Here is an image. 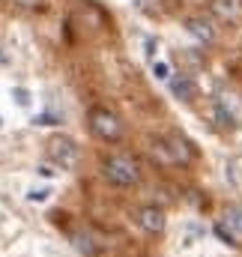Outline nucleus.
Listing matches in <instances>:
<instances>
[{
    "label": "nucleus",
    "instance_id": "1",
    "mask_svg": "<svg viewBox=\"0 0 242 257\" xmlns=\"http://www.w3.org/2000/svg\"><path fill=\"white\" fill-rule=\"evenodd\" d=\"M87 126H90V132L99 141H105V144L123 141V120L114 111H108V108H90L87 111Z\"/></svg>",
    "mask_w": 242,
    "mask_h": 257
},
{
    "label": "nucleus",
    "instance_id": "2",
    "mask_svg": "<svg viewBox=\"0 0 242 257\" xmlns=\"http://www.w3.org/2000/svg\"><path fill=\"white\" fill-rule=\"evenodd\" d=\"M102 171H105V180L120 186V189H129V186L141 183V168H138V162L132 156H111V159H105Z\"/></svg>",
    "mask_w": 242,
    "mask_h": 257
},
{
    "label": "nucleus",
    "instance_id": "3",
    "mask_svg": "<svg viewBox=\"0 0 242 257\" xmlns=\"http://www.w3.org/2000/svg\"><path fill=\"white\" fill-rule=\"evenodd\" d=\"M156 153H159V159L168 162V165H188V162L194 159L188 141L180 138V135H168V138L156 141V144H153V156H156Z\"/></svg>",
    "mask_w": 242,
    "mask_h": 257
},
{
    "label": "nucleus",
    "instance_id": "4",
    "mask_svg": "<svg viewBox=\"0 0 242 257\" xmlns=\"http://www.w3.org/2000/svg\"><path fill=\"white\" fill-rule=\"evenodd\" d=\"M212 233H215L224 245L242 248V209H239V206L227 209V212L212 224Z\"/></svg>",
    "mask_w": 242,
    "mask_h": 257
},
{
    "label": "nucleus",
    "instance_id": "5",
    "mask_svg": "<svg viewBox=\"0 0 242 257\" xmlns=\"http://www.w3.org/2000/svg\"><path fill=\"white\" fill-rule=\"evenodd\" d=\"M78 144L72 141V138H63V135H57V138H51L48 141V159L54 162V165H60L63 171H72L75 165H78Z\"/></svg>",
    "mask_w": 242,
    "mask_h": 257
},
{
    "label": "nucleus",
    "instance_id": "6",
    "mask_svg": "<svg viewBox=\"0 0 242 257\" xmlns=\"http://www.w3.org/2000/svg\"><path fill=\"white\" fill-rule=\"evenodd\" d=\"M209 9L224 24H239L242 21V0H209Z\"/></svg>",
    "mask_w": 242,
    "mask_h": 257
},
{
    "label": "nucleus",
    "instance_id": "7",
    "mask_svg": "<svg viewBox=\"0 0 242 257\" xmlns=\"http://www.w3.org/2000/svg\"><path fill=\"white\" fill-rule=\"evenodd\" d=\"M138 224L147 230V233H165V212L159 209V206H144V209H138Z\"/></svg>",
    "mask_w": 242,
    "mask_h": 257
},
{
    "label": "nucleus",
    "instance_id": "8",
    "mask_svg": "<svg viewBox=\"0 0 242 257\" xmlns=\"http://www.w3.org/2000/svg\"><path fill=\"white\" fill-rule=\"evenodd\" d=\"M168 87H171V93H174L180 102H191V99L197 96V87H194V81H191V78H185V75L171 78V81H168Z\"/></svg>",
    "mask_w": 242,
    "mask_h": 257
},
{
    "label": "nucleus",
    "instance_id": "9",
    "mask_svg": "<svg viewBox=\"0 0 242 257\" xmlns=\"http://www.w3.org/2000/svg\"><path fill=\"white\" fill-rule=\"evenodd\" d=\"M185 27H188V33L197 36L200 42H206V45L215 42V27H212V21H206V18H188Z\"/></svg>",
    "mask_w": 242,
    "mask_h": 257
},
{
    "label": "nucleus",
    "instance_id": "10",
    "mask_svg": "<svg viewBox=\"0 0 242 257\" xmlns=\"http://www.w3.org/2000/svg\"><path fill=\"white\" fill-rule=\"evenodd\" d=\"M72 242H75V248H78L81 254L93 257V242H90V236H81V233H75V236H72Z\"/></svg>",
    "mask_w": 242,
    "mask_h": 257
},
{
    "label": "nucleus",
    "instance_id": "11",
    "mask_svg": "<svg viewBox=\"0 0 242 257\" xmlns=\"http://www.w3.org/2000/svg\"><path fill=\"white\" fill-rule=\"evenodd\" d=\"M153 75H156L159 81H168V78H171V66L165 63V60H156V63H153Z\"/></svg>",
    "mask_w": 242,
    "mask_h": 257
},
{
    "label": "nucleus",
    "instance_id": "12",
    "mask_svg": "<svg viewBox=\"0 0 242 257\" xmlns=\"http://www.w3.org/2000/svg\"><path fill=\"white\" fill-rule=\"evenodd\" d=\"M48 194H51V189H33V192L27 194V200H33V203H42V200H48Z\"/></svg>",
    "mask_w": 242,
    "mask_h": 257
},
{
    "label": "nucleus",
    "instance_id": "13",
    "mask_svg": "<svg viewBox=\"0 0 242 257\" xmlns=\"http://www.w3.org/2000/svg\"><path fill=\"white\" fill-rule=\"evenodd\" d=\"M33 123H39V126H54V123H60V120L51 117V114H39V117H33Z\"/></svg>",
    "mask_w": 242,
    "mask_h": 257
},
{
    "label": "nucleus",
    "instance_id": "14",
    "mask_svg": "<svg viewBox=\"0 0 242 257\" xmlns=\"http://www.w3.org/2000/svg\"><path fill=\"white\" fill-rule=\"evenodd\" d=\"M15 3H18L21 9H39V6H42L45 0H15Z\"/></svg>",
    "mask_w": 242,
    "mask_h": 257
},
{
    "label": "nucleus",
    "instance_id": "15",
    "mask_svg": "<svg viewBox=\"0 0 242 257\" xmlns=\"http://www.w3.org/2000/svg\"><path fill=\"white\" fill-rule=\"evenodd\" d=\"M15 96H18V105H27V93L24 90H15Z\"/></svg>",
    "mask_w": 242,
    "mask_h": 257
},
{
    "label": "nucleus",
    "instance_id": "16",
    "mask_svg": "<svg viewBox=\"0 0 242 257\" xmlns=\"http://www.w3.org/2000/svg\"><path fill=\"white\" fill-rule=\"evenodd\" d=\"M0 123H3V120H0Z\"/></svg>",
    "mask_w": 242,
    "mask_h": 257
}]
</instances>
